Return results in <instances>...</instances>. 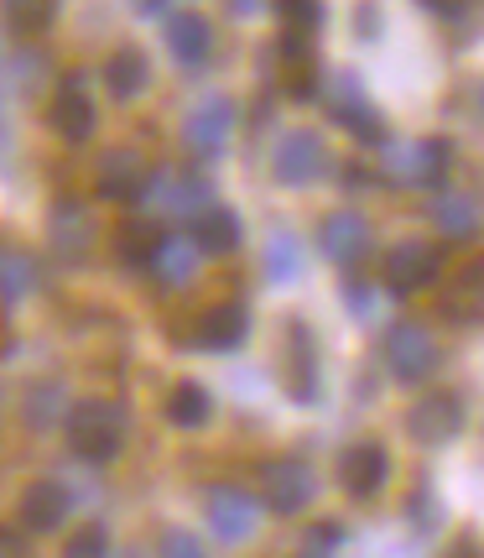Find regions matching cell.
<instances>
[{
	"label": "cell",
	"instance_id": "cell-31",
	"mask_svg": "<svg viewBox=\"0 0 484 558\" xmlns=\"http://www.w3.org/2000/svg\"><path fill=\"white\" fill-rule=\"evenodd\" d=\"M157 241H162V230H157L151 219H131V225H121V235H115L125 267H146L151 251H157Z\"/></svg>",
	"mask_w": 484,
	"mask_h": 558
},
{
	"label": "cell",
	"instance_id": "cell-4",
	"mask_svg": "<svg viewBox=\"0 0 484 558\" xmlns=\"http://www.w3.org/2000/svg\"><path fill=\"white\" fill-rule=\"evenodd\" d=\"M381 355H386V371L401 387H417V381H427L437 371V340L422 324H390Z\"/></svg>",
	"mask_w": 484,
	"mask_h": 558
},
{
	"label": "cell",
	"instance_id": "cell-6",
	"mask_svg": "<svg viewBox=\"0 0 484 558\" xmlns=\"http://www.w3.org/2000/svg\"><path fill=\"white\" fill-rule=\"evenodd\" d=\"M99 241V225L89 215V204H78V198H58L48 215V251L63 262V267H78V262H89V251Z\"/></svg>",
	"mask_w": 484,
	"mask_h": 558
},
{
	"label": "cell",
	"instance_id": "cell-33",
	"mask_svg": "<svg viewBox=\"0 0 484 558\" xmlns=\"http://www.w3.org/2000/svg\"><path fill=\"white\" fill-rule=\"evenodd\" d=\"M344 537L349 533H344L339 522H313V527L302 533V554H339Z\"/></svg>",
	"mask_w": 484,
	"mask_h": 558
},
{
	"label": "cell",
	"instance_id": "cell-17",
	"mask_svg": "<svg viewBox=\"0 0 484 558\" xmlns=\"http://www.w3.org/2000/svg\"><path fill=\"white\" fill-rule=\"evenodd\" d=\"M245 340H250V308L245 303H214L194 324V344L198 350H214V355H229Z\"/></svg>",
	"mask_w": 484,
	"mask_h": 558
},
{
	"label": "cell",
	"instance_id": "cell-3",
	"mask_svg": "<svg viewBox=\"0 0 484 558\" xmlns=\"http://www.w3.org/2000/svg\"><path fill=\"white\" fill-rule=\"evenodd\" d=\"M334 168L328 162V146L318 131H287L276 151H271V178L282 183V189H313L323 172Z\"/></svg>",
	"mask_w": 484,
	"mask_h": 558
},
{
	"label": "cell",
	"instance_id": "cell-18",
	"mask_svg": "<svg viewBox=\"0 0 484 558\" xmlns=\"http://www.w3.org/2000/svg\"><path fill=\"white\" fill-rule=\"evenodd\" d=\"M282 371H287V397L291 402H313L318 397V344L313 329L302 318L287 324V355H282Z\"/></svg>",
	"mask_w": 484,
	"mask_h": 558
},
{
	"label": "cell",
	"instance_id": "cell-41",
	"mask_svg": "<svg viewBox=\"0 0 484 558\" xmlns=\"http://www.w3.org/2000/svg\"><path fill=\"white\" fill-rule=\"evenodd\" d=\"M480 105H484V89H480Z\"/></svg>",
	"mask_w": 484,
	"mask_h": 558
},
{
	"label": "cell",
	"instance_id": "cell-35",
	"mask_svg": "<svg viewBox=\"0 0 484 558\" xmlns=\"http://www.w3.org/2000/svg\"><path fill=\"white\" fill-rule=\"evenodd\" d=\"M162 554H188V558H198V554H203V543H198L194 533H167V537H162Z\"/></svg>",
	"mask_w": 484,
	"mask_h": 558
},
{
	"label": "cell",
	"instance_id": "cell-32",
	"mask_svg": "<svg viewBox=\"0 0 484 558\" xmlns=\"http://www.w3.org/2000/svg\"><path fill=\"white\" fill-rule=\"evenodd\" d=\"M276 16L291 32H318L323 26V0H276Z\"/></svg>",
	"mask_w": 484,
	"mask_h": 558
},
{
	"label": "cell",
	"instance_id": "cell-10",
	"mask_svg": "<svg viewBox=\"0 0 484 558\" xmlns=\"http://www.w3.org/2000/svg\"><path fill=\"white\" fill-rule=\"evenodd\" d=\"M203 511H209V533L219 543H245L261 527V496H250L245 486H214Z\"/></svg>",
	"mask_w": 484,
	"mask_h": 558
},
{
	"label": "cell",
	"instance_id": "cell-9",
	"mask_svg": "<svg viewBox=\"0 0 484 558\" xmlns=\"http://www.w3.org/2000/svg\"><path fill=\"white\" fill-rule=\"evenodd\" d=\"M318 496V475L302 460H271L261 464V507L276 517H297Z\"/></svg>",
	"mask_w": 484,
	"mask_h": 558
},
{
	"label": "cell",
	"instance_id": "cell-36",
	"mask_svg": "<svg viewBox=\"0 0 484 558\" xmlns=\"http://www.w3.org/2000/svg\"><path fill=\"white\" fill-rule=\"evenodd\" d=\"M422 11H433V16H443V22H454V16H463L474 0H417Z\"/></svg>",
	"mask_w": 484,
	"mask_h": 558
},
{
	"label": "cell",
	"instance_id": "cell-25",
	"mask_svg": "<svg viewBox=\"0 0 484 558\" xmlns=\"http://www.w3.org/2000/svg\"><path fill=\"white\" fill-rule=\"evenodd\" d=\"M443 314L454 318V324H480L484 318V262H469V267L448 282Z\"/></svg>",
	"mask_w": 484,
	"mask_h": 558
},
{
	"label": "cell",
	"instance_id": "cell-11",
	"mask_svg": "<svg viewBox=\"0 0 484 558\" xmlns=\"http://www.w3.org/2000/svg\"><path fill=\"white\" fill-rule=\"evenodd\" d=\"M146 183H151V162H146L136 146H110V151L99 157V168H95L99 198H110V204H136V198L146 194Z\"/></svg>",
	"mask_w": 484,
	"mask_h": 558
},
{
	"label": "cell",
	"instance_id": "cell-15",
	"mask_svg": "<svg viewBox=\"0 0 484 558\" xmlns=\"http://www.w3.org/2000/svg\"><path fill=\"white\" fill-rule=\"evenodd\" d=\"M390 481V454L386 444H375V438H364V444H349L339 454V486L355 496V501H370V496H381Z\"/></svg>",
	"mask_w": 484,
	"mask_h": 558
},
{
	"label": "cell",
	"instance_id": "cell-28",
	"mask_svg": "<svg viewBox=\"0 0 484 558\" xmlns=\"http://www.w3.org/2000/svg\"><path fill=\"white\" fill-rule=\"evenodd\" d=\"M63 0H0V22L11 26V37H42L58 22Z\"/></svg>",
	"mask_w": 484,
	"mask_h": 558
},
{
	"label": "cell",
	"instance_id": "cell-26",
	"mask_svg": "<svg viewBox=\"0 0 484 558\" xmlns=\"http://www.w3.org/2000/svg\"><path fill=\"white\" fill-rule=\"evenodd\" d=\"M433 225L443 230V235H454V241H469L474 230H480V219H484V209H480V198L474 194H459V189H448V194H437L433 198Z\"/></svg>",
	"mask_w": 484,
	"mask_h": 558
},
{
	"label": "cell",
	"instance_id": "cell-29",
	"mask_svg": "<svg viewBox=\"0 0 484 558\" xmlns=\"http://www.w3.org/2000/svg\"><path fill=\"white\" fill-rule=\"evenodd\" d=\"M214 417V397L198 387V381H177L167 391V423L172 428H203Z\"/></svg>",
	"mask_w": 484,
	"mask_h": 558
},
{
	"label": "cell",
	"instance_id": "cell-23",
	"mask_svg": "<svg viewBox=\"0 0 484 558\" xmlns=\"http://www.w3.org/2000/svg\"><path fill=\"white\" fill-rule=\"evenodd\" d=\"M104 89L121 99V105H131V99H141L146 89H151V63H146L141 48H115L110 58H104Z\"/></svg>",
	"mask_w": 484,
	"mask_h": 558
},
{
	"label": "cell",
	"instance_id": "cell-21",
	"mask_svg": "<svg viewBox=\"0 0 484 558\" xmlns=\"http://www.w3.org/2000/svg\"><path fill=\"white\" fill-rule=\"evenodd\" d=\"M146 267L157 271V282H167V288H188L198 267H203V251H198L194 235H162Z\"/></svg>",
	"mask_w": 484,
	"mask_h": 558
},
{
	"label": "cell",
	"instance_id": "cell-22",
	"mask_svg": "<svg viewBox=\"0 0 484 558\" xmlns=\"http://www.w3.org/2000/svg\"><path fill=\"white\" fill-rule=\"evenodd\" d=\"M240 215L229 204H203L194 215V241L203 256H235L240 251Z\"/></svg>",
	"mask_w": 484,
	"mask_h": 558
},
{
	"label": "cell",
	"instance_id": "cell-8",
	"mask_svg": "<svg viewBox=\"0 0 484 558\" xmlns=\"http://www.w3.org/2000/svg\"><path fill=\"white\" fill-rule=\"evenodd\" d=\"M141 198H151V204H157V215L194 219L203 204H214V189H209V178H203V172L162 168V172H151V183H146Z\"/></svg>",
	"mask_w": 484,
	"mask_h": 558
},
{
	"label": "cell",
	"instance_id": "cell-38",
	"mask_svg": "<svg viewBox=\"0 0 484 558\" xmlns=\"http://www.w3.org/2000/svg\"><path fill=\"white\" fill-rule=\"evenodd\" d=\"M131 11H136V16H162L167 0H131Z\"/></svg>",
	"mask_w": 484,
	"mask_h": 558
},
{
	"label": "cell",
	"instance_id": "cell-34",
	"mask_svg": "<svg viewBox=\"0 0 484 558\" xmlns=\"http://www.w3.org/2000/svg\"><path fill=\"white\" fill-rule=\"evenodd\" d=\"M104 548H110V533H104V527H84V533H73V543H69L73 558H95V554H104Z\"/></svg>",
	"mask_w": 484,
	"mask_h": 558
},
{
	"label": "cell",
	"instance_id": "cell-37",
	"mask_svg": "<svg viewBox=\"0 0 484 558\" xmlns=\"http://www.w3.org/2000/svg\"><path fill=\"white\" fill-rule=\"evenodd\" d=\"M344 303H349L355 314H370V288H364V282H349V288H344Z\"/></svg>",
	"mask_w": 484,
	"mask_h": 558
},
{
	"label": "cell",
	"instance_id": "cell-12",
	"mask_svg": "<svg viewBox=\"0 0 484 558\" xmlns=\"http://www.w3.org/2000/svg\"><path fill=\"white\" fill-rule=\"evenodd\" d=\"M95 125H99V105H95V95H89V78H84V73H69V78L58 84V95H52V131L69 146H84L95 136Z\"/></svg>",
	"mask_w": 484,
	"mask_h": 558
},
{
	"label": "cell",
	"instance_id": "cell-27",
	"mask_svg": "<svg viewBox=\"0 0 484 558\" xmlns=\"http://www.w3.org/2000/svg\"><path fill=\"white\" fill-rule=\"evenodd\" d=\"M69 387L63 381H37V387H26V397H22V417H26V428H58L63 417H69Z\"/></svg>",
	"mask_w": 484,
	"mask_h": 558
},
{
	"label": "cell",
	"instance_id": "cell-14",
	"mask_svg": "<svg viewBox=\"0 0 484 558\" xmlns=\"http://www.w3.org/2000/svg\"><path fill=\"white\" fill-rule=\"evenodd\" d=\"M407 434L422 444V449H443L463 434V402L454 391H427L422 402H412L407 413Z\"/></svg>",
	"mask_w": 484,
	"mask_h": 558
},
{
	"label": "cell",
	"instance_id": "cell-7",
	"mask_svg": "<svg viewBox=\"0 0 484 558\" xmlns=\"http://www.w3.org/2000/svg\"><path fill=\"white\" fill-rule=\"evenodd\" d=\"M386 178L401 189H437L448 178V142H396L386 146Z\"/></svg>",
	"mask_w": 484,
	"mask_h": 558
},
{
	"label": "cell",
	"instance_id": "cell-39",
	"mask_svg": "<svg viewBox=\"0 0 484 558\" xmlns=\"http://www.w3.org/2000/svg\"><path fill=\"white\" fill-rule=\"evenodd\" d=\"M26 543H22V533H11V527H0V554H22Z\"/></svg>",
	"mask_w": 484,
	"mask_h": 558
},
{
	"label": "cell",
	"instance_id": "cell-5",
	"mask_svg": "<svg viewBox=\"0 0 484 558\" xmlns=\"http://www.w3.org/2000/svg\"><path fill=\"white\" fill-rule=\"evenodd\" d=\"M229 136H235V99L229 95H203L194 110H188V121H183V146L194 151L198 162L224 157Z\"/></svg>",
	"mask_w": 484,
	"mask_h": 558
},
{
	"label": "cell",
	"instance_id": "cell-16",
	"mask_svg": "<svg viewBox=\"0 0 484 558\" xmlns=\"http://www.w3.org/2000/svg\"><path fill=\"white\" fill-rule=\"evenodd\" d=\"M437 277V251L422 241H401L386 251V262H381V282H386L396 298H412L422 292L427 282Z\"/></svg>",
	"mask_w": 484,
	"mask_h": 558
},
{
	"label": "cell",
	"instance_id": "cell-20",
	"mask_svg": "<svg viewBox=\"0 0 484 558\" xmlns=\"http://www.w3.org/2000/svg\"><path fill=\"white\" fill-rule=\"evenodd\" d=\"M167 52L183 69H203L214 58V26L198 11H172L167 16Z\"/></svg>",
	"mask_w": 484,
	"mask_h": 558
},
{
	"label": "cell",
	"instance_id": "cell-19",
	"mask_svg": "<svg viewBox=\"0 0 484 558\" xmlns=\"http://www.w3.org/2000/svg\"><path fill=\"white\" fill-rule=\"evenodd\" d=\"M73 511V490L63 481H32L22 490V527L26 533H58Z\"/></svg>",
	"mask_w": 484,
	"mask_h": 558
},
{
	"label": "cell",
	"instance_id": "cell-24",
	"mask_svg": "<svg viewBox=\"0 0 484 558\" xmlns=\"http://www.w3.org/2000/svg\"><path fill=\"white\" fill-rule=\"evenodd\" d=\"M37 256L32 251H22V245L0 241V303L5 308H16V303H26L32 292H37Z\"/></svg>",
	"mask_w": 484,
	"mask_h": 558
},
{
	"label": "cell",
	"instance_id": "cell-2",
	"mask_svg": "<svg viewBox=\"0 0 484 558\" xmlns=\"http://www.w3.org/2000/svg\"><path fill=\"white\" fill-rule=\"evenodd\" d=\"M328 116H334L355 142H364V146L386 142V116L370 105L360 73H334V78H328Z\"/></svg>",
	"mask_w": 484,
	"mask_h": 558
},
{
	"label": "cell",
	"instance_id": "cell-1",
	"mask_svg": "<svg viewBox=\"0 0 484 558\" xmlns=\"http://www.w3.org/2000/svg\"><path fill=\"white\" fill-rule=\"evenodd\" d=\"M63 434H69V449L89 464H110L125 449V434H131V417L115 397H84L73 402L69 417H63Z\"/></svg>",
	"mask_w": 484,
	"mask_h": 558
},
{
	"label": "cell",
	"instance_id": "cell-40",
	"mask_svg": "<svg viewBox=\"0 0 484 558\" xmlns=\"http://www.w3.org/2000/svg\"><path fill=\"white\" fill-rule=\"evenodd\" d=\"M229 5H235V16H256L261 11V0H229Z\"/></svg>",
	"mask_w": 484,
	"mask_h": 558
},
{
	"label": "cell",
	"instance_id": "cell-30",
	"mask_svg": "<svg viewBox=\"0 0 484 558\" xmlns=\"http://www.w3.org/2000/svg\"><path fill=\"white\" fill-rule=\"evenodd\" d=\"M261 262H266L271 282H291V277H302V241H297L291 230H271Z\"/></svg>",
	"mask_w": 484,
	"mask_h": 558
},
{
	"label": "cell",
	"instance_id": "cell-13",
	"mask_svg": "<svg viewBox=\"0 0 484 558\" xmlns=\"http://www.w3.org/2000/svg\"><path fill=\"white\" fill-rule=\"evenodd\" d=\"M375 245V230L360 209H334V215L318 225V251L334 262V267H360Z\"/></svg>",
	"mask_w": 484,
	"mask_h": 558
}]
</instances>
